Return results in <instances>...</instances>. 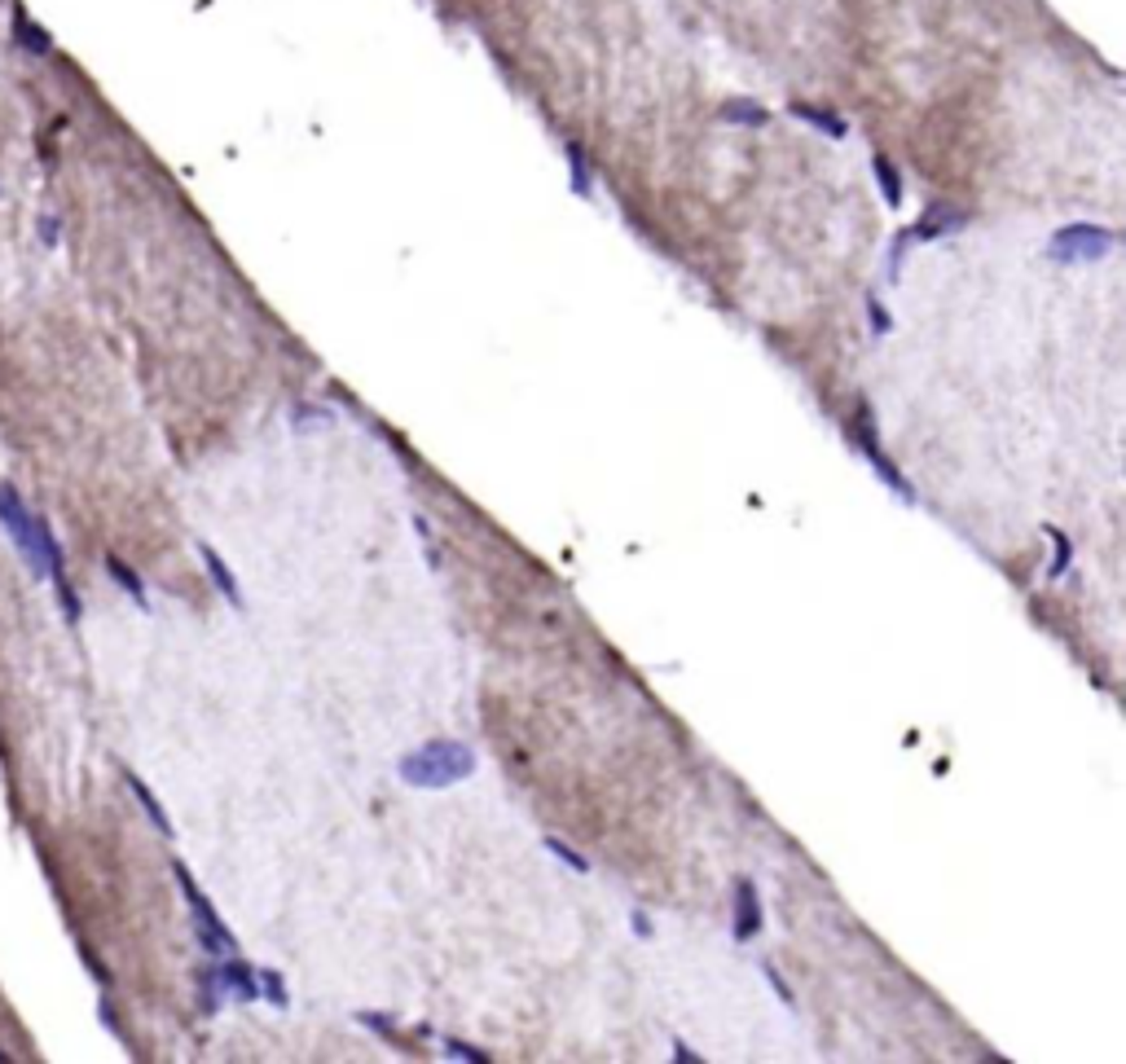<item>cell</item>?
<instances>
[{"label":"cell","instance_id":"21","mask_svg":"<svg viewBox=\"0 0 1126 1064\" xmlns=\"http://www.w3.org/2000/svg\"><path fill=\"white\" fill-rule=\"evenodd\" d=\"M58 233H62L58 216H45V220H40V238H45V247H53V242H58Z\"/></svg>","mask_w":1126,"mask_h":1064},{"label":"cell","instance_id":"22","mask_svg":"<svg viewBox=\"0 0 1126 1064\" xmlns=\"http://www.w3.org/2000/svg\"><path fill=\"white\" fill-rule=\"evenodd\" d=\"M872 331L875 334H889V313H885L875 300H872Z\"/></svg>","mask_w":1126,"mask_h":1064},{"label":"cell","instance_id":"18","mask_svg":"<svg viewBox=\"0 0 1126 1064\" xmlns=\"http://www.w3.org/2000/svg\"><path fill=\"white\" fill-rule=\"evenodd\" d=\"M546 849L555 853L559 863H568L572 871H581V876H586V871H589V863H586V858H581L576 849H568V845H563V840H555V836H546Z\"/></svg>","mask_w":1126,"mask_h":1064},{"label":"cell","instance_id":"20","mask_svg":"<svg viewBox=\"0 0 1126 1064\" xmlns=\"http://www.w3.org/2000/svg\"><path fill=\"white\" fill-rule=\"evenodd\" d=\"M766 981H770V990H779V998H783L788 1007H796V998H792V990H788V985H783V977H779L774 967H766Z\"/></svg>","mask_w":1126,"mask_h":1064},{"label":"cell","instance_id":"6","mask_svg":"<svg viewBox=\"0 0 1126 1064\" xmlns=\"http://www.w3.org/2000/svg\"><path fill=\"white\" fill-rule=\"evenodd\" d=\"M212 981H216L220 994L238 998V1003H252V998H260V977H255V967L238 964L234 954H229L220 967H212Z\"/></svg>","mask_w":1126,"mask_h":1064},{"label":"cell","instance_id":"11","mask_svg":"<svg viewBox=\"0 0 1126 1064\" xmlns=\"http://www.w3.org/2000/svg\"><path fill=\"white\" fill-rule=\"evenodd\" d=\"M106 572H110V581L128 594V599L136 603V607H150V599H146V585H141V577H136L133 567L123 564V559H115V554H106Z\"/></svg>","mask_w":1126,"mask_h":1064},{"label":"cell","instance_id":"4","mask_svg":"<svg viewBox=\"0 0 1126 1064\" xmlns=\"http://www.w3.org/2000/svg\"><path fill=\"white\" fill-rule=\"evenodd\" d=\"M0 524L14 537V546L22 550V559L32 564V572H40V515L27 511V501L18 498V488L0 484Z\"/></svg>","mask_w":1126,"mask_h":1064},{"label":"cell","instance_id":"14","mask_svg":"<svg viewBox=\"0 0 1126 1064\" xmlns=\"http://www.w3.org/2000/svg\"><path fill=\"white\" fill-rule=\"evenodd\" d=\"M722 115L731 119V123H753V128H761V123L770 119V115H766V110H761V106H757V101H731V106H726Z\"/></svg>","mask_w":1126,"mask_h":1064},{"label":"cell","instance_id":"3","mask_svg":"<svg viewBox=\"0 0 1126 1064\" xmlns=\"http://www.w3.org/2000/svg\"><path fill=\"white\" fill-rule=\"evenodd\" d=\"M1113 229L1105 225H1065V229L1052 238V260L1060 265H1087V260H1100L1113 251Z\"/></svg>","mask_w":1126,"mask_h":1064},{"label":"cell","instance_id":"2","mask_svg":"<svg viewBox=\"0 0 1126 1064\" xmlns=\"http://www.w3.org/2000/svg\"><path fill=\"white\" fill-rule=\"evenodd\" d=\"M172 871H176V884H181V893H186L189 911H194V932H199L202 950H207V954H220V959H229V954H238L234 932H229V928H225V924H220L216 906H212V902L202 898V889H199V884H194V876H189V866H186V863H176V866H172Z\"/></svg>","mask_w":1126,"mask_h":1064},{"label":"cell","instance_id":"10","mask_svg":"<svg viewBox=\"0 0 1126 1064\" xmlns=\"http://www.w3.org/2000/svg\"><path fill=\"white\" fill-rule=\"evenodd\" d=\"M123 779H128V787H133V797L141 800V810H146V818H150L154 827H159V836H163V840H172V836H176V832H172V818H168V810L159 805V797H154L150 787H146V783L136 779L133 770H123Z\"/></svg>","mask_w":1126,"mask_h":1064},{"label":"cell","instance_id":"7","mask_svg":"<svg viewBox=\"0 0 1126 1064\" xmlns=\"http://www.w3.org/2000/svg\"><path fill=\"white\" fill-rule=\"evenodd\" d=\"M761 924H766V915H761L757 884L740 880L735 884V941H753L757 932H761Z\"/></svg>","mask_w":1126,"mask_h":1064},{"label":"cell","instance_id":"23","mask_svg":"<svg viewBox=\"0 0 1126 1064\" xmlns=\"http://www.w3.org/2000/svg\"><path fill=\"white\" fill-rule=\"evenodd\" d=\"M629 928L639 932V937H652V919H647L642 911H634V915H629Z\"/></svg>","mask_w":1126,"mask_h":1064},{"label":"cell","instance_id":"13","mask_svg":"<svg viewBox=\"0 0 1126 1064\" xmlns=\"http://www.w3.org/2000/svg\"><path fill=\"white\" fill-rule=\"evenodd\" d=\"M875 181H880V189H885V202L889 207H902V181H898V167L885 159V154H875Z\"/></svg>","mask_w":1126,"mask_h":1064},{"label":"cell","instance_id":"17","mask_svg":"<svg viewBox=\"0 0 1126 1064\" xmlns=\"http://www.w3.org/2000/svg\"><path fill=\"white\" fill-rule=\"evenodd\" d=\"M1047 537H1052V550H1056V559H1052V567H1047V572H1052V577H1060V572L1069 567V537H1065V532H1056V524H1047Z\"/></svg>","mask_w":1126,"mask_h":1064},{"label":"cell","instance_id":"15","mask_svg":"<svg viewBox=\"0 0 1126 1064\" xmlns=\"http://www.w3.org/2000/svg\"><path fill=\"white\" fill-rule=\"evenodd\" d=\"M568 163H572V189L581 194V199H589L594 194V185H589V167H586V154L576 150V146H568Z\"/></svg>","mask_w":1126,"mask_h":1064},{"label":"cell","instance_id":"12","mask_svg":"<svg viewBox=\"0 0 1126 1064\" xmlns=\"http://www.w3.org/2000/svg\"><path fill=\"white\" fill-rule=\"evenodd\" d=\"M792 115H796V119H806V123H814L819 133L836 136V141H841V136L849 133V123H845V119H836V115H832V110H823V106H806V101H796V106H792Z\"/></svg>","mask_w":1126,"mask_h":1064},{"label":"cell","instance_id":"1","mask_svg":"<svg viewBox=\"0 0 1126 1064\" xmlns=\"http://www.w3.org/2000/svg\"><path fill=\"white\" fill-rule=\"evenodd\" d=\"M475 770V752L458 739H432L419 752L401 757V779L409 787H449Z\"/></svg>","mask_w":1126,"mask_h":1064},{"label":"cell","instance_id":"5","mask_svg":"<svg viewBox=\"0 0 1126 1064\" xmlns=\"http://www.w3.org/2000/svg\"><path fill=\"white\" fill-rule=\"evenodd\" d=\"M858 445H862V453H867V462H872L875 471H880V475L889 480V488L898 493V498H902V501H915L911 484L902 480V471H898V466H893L889 458H885V449L875 445V435H872V409H867V405H858Z\"/></svg>","mask_w":1126,"mask_h":1064},{"label":"cell","instance_id":"19","mask_svg":"<svg viewBox=\"0 0 1126 1064\" xmlns=\"http://www.w3.org/2000/svg\"><path fill=\"white\" fill-rule=\"evenodd\" d=\"M445 1051H449V1056H454V1060L488 1064V1056H485V1051H480V1047H471V1043H449V1047H445Z\"/></svg>","mask_w":1126,"mask_h":1064},{"label":"cell","instance_id":"9","mask_svg":"<svg viewBox=\"0 0 1126 1064\" xmlns=\"http://www.w3.org/2000/svg\"><path fill=\"white\" fill-rule=\"evenodd\" d=\"M199 554H202V567H207V577H212V581H216V590L225 594V603H229V607H242V590H238L234 572L225 567V559H220V554H216L212 546H207V541L199 546Z\"/></svg>","mask_w":1126,"mask_h":1064},{"label":"cell","instance_id":"16","mask_svg":"<svg viewBox=\"0 0 1126 1064\" xmlns=\"http://www.w3.org/2000/svg\"><path fill=\"white\" fill-rule=\"evenodd\" d=\"M255 977H260V994L269 998L273 1007H286V1003H291V994H286V985H282V977H278V972H269V967H265V972H255Z\"/></svg>","mask_w":1126,"mask_h":1064},{"label":"cell","instance_id":"8","mask_svg":"<svg viewBox=\"0 0 1126 1064\" xmlns=\"http://www.w3.org/2000/svg\"><path fill=\"white\" fill-rule=\"evenodd\" d=\"M14 40L27 53H35V58H49V53H53L49 32H45L40 22H32V14H27V9H18V5H14Z\"/></svg>","mask_w":1126,"mask_h":1064}]
</instances>
